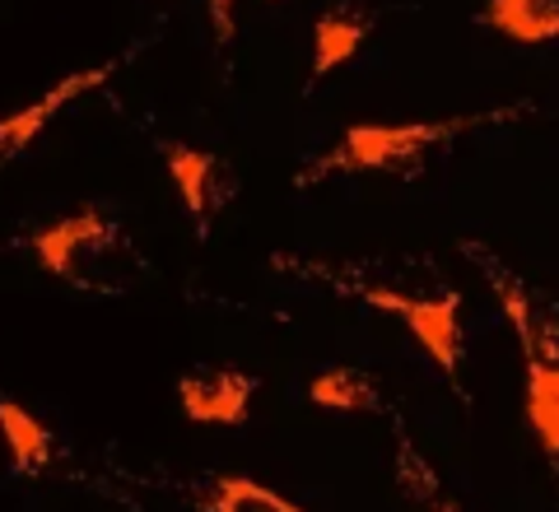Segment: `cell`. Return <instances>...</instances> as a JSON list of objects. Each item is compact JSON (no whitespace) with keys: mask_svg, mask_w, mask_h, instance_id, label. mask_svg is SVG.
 <instances>
[{"mask_svg":"<svg viewBox=\"0 0 559 512\" xmlns=\"http://www.w3.org/2000/svg\"><path fill=\"white\" fill-rule=\"evenodd\" d=\"M28 247L57 285L84 298H127L145 279V257L135 238L103 210H75L66 219H51L28 238Z\"/></svg>","mask_w":559,"mask_h":512,"instance_id":"1","label":"cell"},{"mask_svg":"<svg viewBox=\"0 0 559 512\" xmlns=\"http://www.w3.org/2000/svg\"><path fill=\"white\" fill-rule=\"evenodd\" d=\"M485 121H489L485 112H476V117H439V121H396V127L364 121V127H349L322 158H312L294 182L312 187V182L336 178V172H345V178H355V172H401V168L419 164L425 154L452 145L457 135L485 127Z\"/></svg>","mask_w":559,"mask_h":512,"instance_id":"2","label":"cell"},{"mask_svg":"<svg viewBox=\"0 0 559 512\" xmlns=\"http://www.w3.org/2000/svg\"><path fill=\"white\" fill-rule=\"evenodd\" d=\"M462 252L476 261L485 285L495 289V303L503 308V317H509V326H513V341H518L527 378H559V303L546 289H536L532 279H522L518 271L503 266L489 247L462 242Z\"/></svg>","mask_w":559,"mask_h":512,"instance_id":"3","label":"cell"},{"mask_svg":"<svg viewBox=\"0 0 559 512\" xmlns=\"http://www.w3.org/2000/svg\"><path fill=\"white\" fill-rule=\"evenodd\" d=\"M341 289L359 303H369L378 312H392L406 322V331L415 335V345L425 349L433 359L443 378L457 373V359H462V294L457 289H401V285H388V279H373V275H349L341 279Z\"/></svg>","mask_w":559,"mask_h":512,"instance_id":"4","label":"cell"},{"mask_svg":"<svg viewBox=\"0 0 559 512\" xmlns=\"http://www.w3.org/2000/svg\"><path fill=\"white\" fill-rule=\"evenodd\" d=\"M117 61H121V57H117ZM117 61H103V66H94V70H75V75H61L47 94H38L33 103H24L20 112L0 117V168H5L10 158H20L24 150L38 145V135L51 127V117H61L75 98H84L90 90H98V84L117 70Z\"/></svg>","mask_w":559,"mask_h":512,"instance_id":"5","label":"cell"},{"mask_svg":"<svg viewBox=\"0 0 559 512\" xmlns=\"http://www.w3.org/2000/svg\"><path fill=\"white\" fill-rule=\"evenodd\" d=\"M257 396V378L242 368H215V373H187L178 382V405L191 424H234L248 419Z\"/></svg>","mask_w":559,"mask_h":512,"instance_id":"6","label":"cell"},{"mask_svg":"<svg viewBox=\"0 0 559 512\" xmlns=\"http://www.w3.org/2000/svg\"><path fill=\"white\" fill-rule=\"evenodd\" d=\"M164 164H168V178L178 187L182 205H187V215L197 219V238H210V215L229 197V172H224L219 154L197 150V145H187V140H173L164 150Z\"/></svg>","mask_w":559,"mask_h":512,"instance_id":"7","label":"cell"},{"mask_svg":"<svg viewBox=\"0 0 559 512\" xmlns=\"http://www.w3.org/2000/svg\"><path fill=\"white\" fill-rule=\"evenodd\" d=\"M480 24L518 47L559 43V0H485Z\"/></svg>","mask_w":559,"mask_h":512,"instance_id":"8","label":"cell"},{"mask_svg":"<svg viewBox=\"0 0 559 512\" xmlns=\"http://www.w3.org/2000/svg\"><path fill=\"white\" fill-rule=\"evenodd\" d=\"M0 438H5L14 475H24V480H38V475L51 466V433H47V424L33 415L28 405H20L5 392H0Z\"/></svg>","mask_w":559,"mask_h":512,"instance_id":"9","label":"cell"},{"mask_svg":"<svg viewBox=\"0 0 559 512\" xmlns=\"http://www.w3.org/2000/svg\"><path fill=\"white\" fill-rule=\"evenodd\" d=\"M369 43V20L349 10H326L312 24V84L326 80L331 70H341L355 51Z\"/></svg>","mask_w":559,"mask_h":512,"instance_id":"10","label":"cell"},{"mask_svg":"<svg viewBox=\"0 0 559 512\" xmlns=\"http://www.w3.org/2000/svg\"><path fill=\"white\" fill-rule=\"evenodd\" d=\"M205 512H304V508L285 499V493L266 489L261 480H252V475H215Z\"/></svg>","mask_w":559,"mask_h":512,"instance_id":"11","label":"cell"},{"mask_svg":"<svg viewBox=\"0 0 559 512\" xmlns=\"http://www.w3.org/2000/svg\"><path fill=\"white\" fill-rule=\"evenodd\" d=\"M308 401L322 405V410H336V415H364V410H378V386L355 373V368H326L308 382Z\"/></svg>","mask_w":559,"mask_h":512,"instance_id":"12","label":"cell"},{"mask_svg":"<svg viewBox=\"0 0 559 512\" xmlns=\"http://www.w3.org/2000/svg\"><path fill=\"white\" fill-rule=\"evenodd\" d=\"M522 410L540 452L559 462V378H527L522 382Z\"/></svg>","mask_w":559,"mask_h":512,"instance_id":"13","label":"cell"},{"mask_svg":"<svg viewBox=\"0 0 559 512\" xmlns=\"http://www.w3.org/2000/svg\"><path fill=\"white\" fill-rule=\"evenodd\" d=\"M234 5L238 0H205V14H210V28H215L219 47L234 43Z\"/></svg>","mask_w":559,"mask_h":512,"instance_id":"14","label":"cell"},{"mask_svg":"<svg viewBox=\"0 0 559 512\" xmlns=\"http://www.w3.org/2000/svg\"><path fill=\"white\" fill-rule=\"evenodd\" d=\"M439 512H462V508H452V503H443V508H439Z\"/></svg>","mask_w":559,"mask_h":512,"instance_id":"15","label":"cell"}]
</instances>
